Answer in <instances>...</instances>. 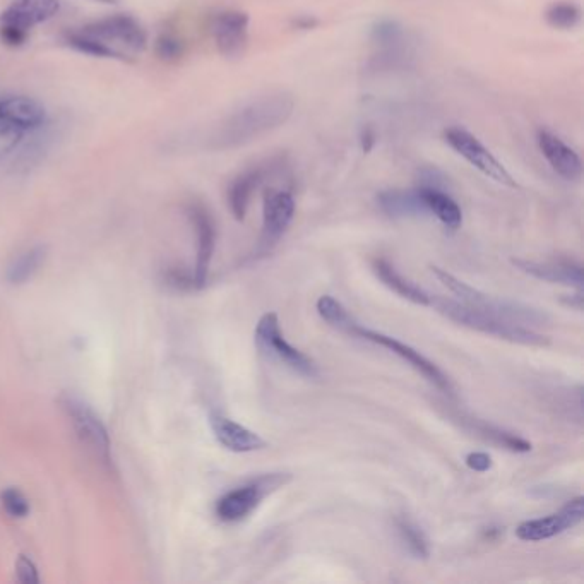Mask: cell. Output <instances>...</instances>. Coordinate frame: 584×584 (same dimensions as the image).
<instances>
[{
    "mask_svg": "<svg viewBox=\"0 0 584 584\" xmlns=\"http://www.w3.org/2000/svg\"><path fill=\"white\" fill-rule=\"evenodd\" d=\"M64 42L79 54L90 57L131 60L148 47V33L131 14H110L67 30Z\"/></svg>",
    "mask_w": 584,
    "mask_h": 584,
    "instance_id": "obj_1",
    "label": "cell"
},
{
    "mask_svg": "<svg viewBox=\"0 0 584 584\" xmlns=\"http://www.w3.org/2000/svg\"><path fill=\"white\" fill-rule=\"evenodd\" d=\"M295 110V98L287 91L257 96L221 122L211 138V148L235 149L285 126Z\"/></svg>",
    "mask_w": 584,
    "mask_h": 584,
    "instance_id": "obj_2",
    "label": "cell"
},
{
    "mask_svg": "<svg viewBox=\"0 0 584 584\" xmlns=\"http://www.w3.org/2000/svg\"><path fill=\"white\" fill-rule=\"evenodd\" d=\"M430 305L436 307L442 316L449 321L461 324L465 328L475 329L478 333L489 334L499 340L511 341L525 346H547L550 343L549 336L537 333L533 328H526L516 322L506 321L501 317L492 316L483 310L475 309L470 305L461 304L459 300L446 297H432Z\"/></svg>",
    "mask_w": 584,
    "mask_h": 584,
    "instance_id": "obj_3",
    "label": "cell"
},
{
    "mask_svg": "<svg viewBox=\"0 0 584 584\" xmlns=\"http://www.w3.org/2000/svg\"><path fill=\"white\" fill-rule=\"evenodd\" d=\"M430 269H432V275L436 276L437 280L441 281L449 292L456 295L461 304L470 305V307L483 310L487 314L516 322V324H521L526 328L543 326L550 321V317L540 309L521 304V302H514V300H507V298L487 295L477 288L466 285L465 281L458 280L456 276L447 273L446 269L437 268V266H430Z\"/></svg>",
    "mask_w": 584,
    "mask_h": 584,
    "instance_id": "obj_4",
    "label": "cell"
},
{
    "mask_svg": "<svg viewBox=\"0 0 584 584\" xmlns=\"http://www.w3.org/2000/svg\"><path fill=\"white\" fill-rule=\"evenodd\" d=\"M59 11V0H12L0 12V42L11 48L23 47L31 30L54 19Z\"/></svg>",
    "mask_w": 584,
    "mask_h": 584,
    "instance_id": "obj_5",
    "label": "cell"
},
{
    "mask_svg": "<svg viewBox=\"0 0 584 584\" xmlns=\"http://www.w3.org/2000/svg\"><path fill=\"white\" fill-rule=\"evenodd\" d=\"M254 340H256L257 348L266 357L273 358L300 376L317 377L319 374L314 360L288 343L285 334L281 331L280 317L276 312H266L259 319Z\"/></svg>",
    "mask_w": 584,
    "mask_h": 584,
    "instance_id": "obj_6",
    "label": "cell"
},
{
    "mask_svg": "<svg viewBox=\"0 0 584 584\" xmlns=\"http://www.w3.org/2000/svg\"><path fill=\"white\" fill-rule=\"evenodd\" d=\"M60 405L64 408L67 418L71 420L72 429L76 432L79 441L83 442V446L88 447V451L95 454L103 465H110L112 461L110 436L102 418L96 415L95 410L83 398L74 394L62 396Z\"/></svg>",
    "mask_w": 584,
    "mask_h": 584,
    "instance_id": "obj_7",
    "label": "cell"
},
{
    "mask_svg": "<svg viewBox=\"0 0 584 584\" xmlns=\"http://www.w3.org/2000/svg\"><path fill=\"white\" fill-rule=\"evenodd\" d=\"M350 336H355L360 340L370 341V343H376V345L386 348L389 352L394 353L396 357H400L406 364L412 365L420 376L425 377L430 384H434L439 391L449 394V396H454L453 382L449 381V377L432 360L415 350L413 346L406 345L403 341L396 340V338L388 336V334L364 328L358 322L350 331Z\"/></svg>",
    "mask_w": 584,
    "mask_h": 584,
    "instance_id": "obj_8",
    "label": "cell"
},
{
    "mask_svg": "<svg viewBox=\"0 0 584 584\" xmlns=\"http://www.w3.org/2000/svg\"><path fill=\"white\" fill-rule=\"evenodd\" d=\"M287 475H266L245 483L239 489L230 490L216 504V516L225 523H237L256 511L264 497L280 489L287 482Z\"/></svg>",
    "mask_w": 584,
    "mask_h": 584,
    "instance_id": "obj_9",
    "label": "cell"
},
{
    "mask_svg": "<svg viewBox=\"0 0 584 584\" xmlns=\"http://www.w3.org/2000/svg\"><path fill=\"white\" fill-rule=\"evenodd\" d=\"M444 141L449 144V148L454 149L459 156H463L471 167L477 168L478 172H482L485 177L506 187H513V189L518 187L513 175L507 172V168L501 161L497 160L471 132L461 127H449L444 131Z\"/></svg>",
    "mask_w": 584,
    "mask_h": 584,
    "instance_id": "obj_10",
    "label": "cell"
},
{
    "mask_svg": "<svg viewBox=\"0 0 584 584\" xmlns=\"http://www.w3.org/2000/svg\"><path fill=\"white\" fill-rule=\"evenodd\" d=\"M295 199L288 191L269 189L264 194L263 230L259 239V251H271L287 233L295 218Z\"/></svg>",
    "mask_w": 584,
    "mask_h": 584,
    "instance_id": "obj_11",
    "label": "cell"
},
{
    "mask_svg": "<svg viewBox=\"0 0 584 584\" xmlns=\"http://www.w3.org/2000/svg\"><path fill=\"white\" fill-rule=\"evenodd\" d=\"M584 516L583 497H576L567 502L561 511L545 516V518L528 519L516 528V535L523 542H543L557 537L564 531L573 530L581 525Z\"/></svg>",
    "mask_w": 584,
    "mask_h": 584,
    "instance_id": "obj_12",
    "label": "cell"
},
{
    "mask_svg": "<svg viewBox=\"0 0 584 584\" xmlns=\"http://www.w3.org/2000/svg\"><path fill=\"white\" fill-rule=\"evenodd\" d=\"M187 216L191 220L197 240L196 266H194V281L197 288H203L208 281L209 266L215 254L216 223L213 215L203 203H194L187 206Z\"/></svg>",
    "mask_w": 584,
    "mask_h": 584,
    "instance_id": "obj_13",
    "label": "cell"
},
{
    "mask_svg": "<svg viewBox=\"0 0 584 584\" xmlns=\"http://www.w3.org/2000/svg\"><path fill=\"white\" fill-rule=\"evenodd\" d=\"M249 24V16L237 9H227L216 14L211 21V33L221 55L235 59L244 54L249 42Z\"/></svg>",
    "mask_w": 584,
    "mask_h": 584,
    "instance_id": "obj_14",
    "label": "cell"
},
{
    "mask_svg": "<svg viewBox=\"0 0 584 584\" xmlns=\"http://www.w3.org/2000/svg\"><path fill=\"white\" fill-rule=\"evenodd\" d=\"M537 144L543 158L549 161L550 167L559 177L569 182L581 179L583 160L576 149L571 148L557 134L547 129H540L537 132Z\"/></svg>",
    "mask_w": 584,
    "mask_h": 584,
    "instance_id": "obj_15",
    "label": "cell"
},
{
    "mask_svg": "<svg viewBox=\"0 0 584 584\" xmlns=\"http://www.w3.org/2000/svg\"><path fill=\"white\" fill-rule=\"evenodd\" d=\"M0 117L24 134L47 126V108L36 98L26 95L0 96Z\"/></svg>",
    "mask_w": 584,
    "mask_h": 584,
    "instance_id": "obj_16",
    "label": "cell"
},
{
    "mask_svg": "<svg viewBox=\"0 0 584 584\" xmlns=\"http://www.w3.org/2000/svg\"><path fill=\"white\" fill-rule=\"evenodd\" d=\"M209 425L215 434L216 441L232 453H254L266 447V441L254 430L237 424L235 420L221 413L211 412Z\"/></svg>",
    "mask_w": 584,
    "mask_h": 584,
    "instance_id": "obj_17",
    "label": "cell"
},
{
    "mask_svg": "<svg viewBox=\"0 0 584 584\" xmlns=\"http://www.w3.org/2000/svg\"><path fill=\"white\" fill-rule=\"evenodd\" d=\"M514 266H518L526 275L533 276L537 280L549 281V283H561L567 287H574L579 292H583L584 278L583 266L574 261H547V263H537V261H523L514 259Z\"/></svg>",
    "mask_w": 584,
    "mask_h": 584,
    "instance_id": "obj_18",
    "label": "cell"
},
{
    "mask_svg": "<svg viewBox=\"0 0 584 584\" xmlns=\"http://www.w3.org/2000/svg\"><path fill=\"white\" fill-rule=\"evenodd\" d=\"M377 206L389 218H420V216H429L418 189H412V191H403V189L382 191L377 196Z\"/></svg>",
    "mask_w": 584,
    "mask_h": 584,
    "instance_id": "obj_19",
    "label": "cell"
},
{
    "mask_svg": "<svg viewBox=\"0 0 584 584\" xmlns=\"http://www.w3.org/2000/svg\"><path fill=\"white\" fill-rule=\"evenodd\" d=\"M417 189L430 216H436L437 220L441 221L442 225L451 232H456L461 227L463 211L444 189L422 187V185H418Z\"/></svg>",
    "mask_w": 584,
    "mask_h": 584,
    "instance_id": "obj_20",
    "label": "cell"
},
{
    "mask_svg": "<svg viewBox=\"0 0 584 584\" xmlns=\"http://www.w3.org/2000/svg\"><path fill=\"white\" fill-rule=\"evenodd\" d=\"M264 179L263 168H249L233 179L228 187V206L235 220L244 221L252 196Z\"/></svg>",
    "mask_w": 584,
    "mask_h": 584,
    "instance_id": "obj_21",
    "label": "cell"
},
{
    "mask_svg": "<svg viewBox=\"0 0 584 584\" xmlns=\"http://www.w3.org/2000/svg\"><path fill=\"white\" fill-rule=\"evenodd\" d=\"M374 271H376L377 278L394 293H398L400 297L410 300L417 305H430L429 293L417 287L415 283L406 280L405 276L400 275L393 264L388 263L386 259H376L374 261Z\"/></svg>",
    "mask_w": 584,
    "mask_h": 584,
    "instance_id": "obj_22",
    "label": "cell"
},
{
    "mask_svg": "<svg viewBox=\"0 0 584 584\" xmlns=\"http://www.w3.org/2000/svg\"><path fill=\"white\" fill-rule=\"evenodd\" d=\"M396 530L400 535V540L405 545L406 550L415 557V559H429L430 542L425 531L408 516H398L396 518Z\"/></svg>",
    "mask_w": 584,
    "mask_h": 584,
    "instance_id": "obj_23",
    "label": "cell"
},
{
    "mask_svg": "<svg viewBox=\"0 0 584 584\" xmlns=\"http://www.w3.org/2000/svg\"><path fill=\"white\" fill-rule=\"evenodd\" d=\"M45 254L47 251L42 245H36L33 249L23 252L21 256L12 261L11 266L7 269V280L11 281L12 285H23L26 281L31 280L45 261Z\"/></svg>",
    "mask_w": 584,
    "mask_h": 584,
    "instance_id": "obj_24",
    "label": "cell"
},
{
    "mask_svg": "<svg viewBox=\"0 0 584 584\" xmlns=\"http://www.w3.org/2000/svg\"><path fill=\"white\" fill-rule=\"evenodd\" d=\"M372 42L388 55L398 54L405 43V28L393 19L377 21L372 28Z\"/></svg>",
    "mask_w": 584,
    "mask_h": 584,
    "instance_id": "obj_25",
    "label": "cell"
},
{
    "mask_svg": "<svg viewBox=\"0 0 584 584\" xmlns=\"http://www.w3.org/2000/svg\"><path fill=\"white\" fill-rule=\"evenodd\" d=\"M470 424L473 425L477 434L499 444V446L506 447L513 453H530L531 451L530 442L525 441L523 437L516 436L513 432H507V430L499 429L495 425L478 422V420H470Z\"/></svg>",
    "mask_w": 584,
    "mask_h": 584,
    "instance_id": "obj_26",
    "label": "cell"
},
{
    "mask_svg": "<svg viewBox=\"0 0 584 584\" xmlns=\"http://www.w3.org/2000/svg\"><path fill=\"white\" fill-rule=\"evenodd\" d=\"M316 307L319 316H321L324 321L328 322L329 326L340 329L343 333L350 334L353 326L357 324V321L348 314V310H346L336 298L331 297V295H322V297L317 300Z\"/></svg>",
    "mask_w": 584,
    "mask_h": 584,
    "instance_id": "obj_27",
    "label": "cell"
},
{
    "mask_svg": "<svg viewBox=\"0 0 584 584\" xmlns=\"http://www.w3.org/2000/svg\"><path fill=\"white\" fill-rule=\"evenodd\" d=\"M581 18H583L581 7L569 0L554 2L545 12L547 23L557 30H573L581 23Z\"/></svg>",
    "mask_w": 584,
    "mask_h": 584,
    "instance_id": "obj_28",
    "label": "cell"
},
{
    "mask_svg": "<svg viewBox=\"0 0 584 584\" xmlns=\"http://www.w3.org/2000/svg\"><path fill=\"white\" fill-rule=\"evenodd\" d=\"M155 52L163 62H175L185 54V43L179 33L172 30H163L156 36Z\"/></svg>",
    "mask_w": 584,
    "mask_h": 584,
    "instance_id": "obj_29",
    "label": "cell"
},
{
    "mask_svg": "<svg viewBox=\"0 0 584 584\" xmlns=\"http://www.w3.org/2000/svg\"><path fill=\"white\" fill-rule=\"evenodd\" d=\"M0 502H2V507L11 518L23 519L30 514L31 506L30 501L26 499V495L21 492V490L6 489L2 494H0Z\"/></svg>",
    "mask_w": 584,
    "mask_h": 584,
    "instance_id": "obj_30",
    "label": "cell"
},
{
    "mask_svg": "<svg viewBox=\"0 0 584 584\" xmlns=\"http://www.w3.org/2000/svg\"><path fill=\"white\" fill-rule=\"evenodd\" d=\"M26 134L0 117V161L12 155L21 146Z\"/></svg>",
    "mask_w": 584,
    "mask_h": 584,
    "instance_id": "obj_31",
    "label": "cell"
},
{
    "mask_svg": "<svg viewBox=\"0 0 584 584\" xmlns=\"http://www.w3.org/2000/svg\"><path fill=\"white\" fill-rule=\"evenodd\" d=\"M165 281H167L168 287L175 288V290H192L196 287V281H194V273L189 275L185 269L179 268H168L165 271Z\"/></svg>",
    "mask_w": 584,
    "mask_h": 584,
    "instance_id": "obj_32",
    "label": "cell"
},
{
    "mask_svg": "<svg viewBox=\"0 0 584 584\" xmlns=\"http://www.w3.org/2000/svg\"><path fill=\"white\" fill-rule=\"evenodd\" d=\"M16 576L19 583L38 584L40 583V574L35 562L31 561L28 555H19L16 561Z\"/></svg>",
    "mask_w": 584,
    "mask_h": 584,
    "instance_id": "obj_33",
    "label": "cell"
},
{
    "mask_svg": "<svg viewBox=\"0 0 584 584\" xmlns=\"http://www.w3.org/2000/svg\"><path fill=\"white\" fill-rule=\"evenodd\" d=\"M418 185L422 187H436V189H444L446 191L447 179L446 175L437 170V168H424L418 172Z\"/></svg>",
    "mask_w": 584,
    "mask_h": 584,
    "instance_id": "obj_34",
    "label": "cell"
},
{
    "mask_svg": "<svg viewBox=\"0 0 584 584\" xmlns=\"http://www.w3.org/2000/svg\"><path fill=\"white\" fill-rule=\"evenodd\" d=\"M465 461L470 470L478 471V473H485V471H489L492 468V458H490L489 454L480 453V451L468 454Z\"/></svg>",
    "mask_w": 584,
    "mask_h": 584,
    "instance_id": "obj_35",
    "label": "cell"
},
{
    "mask_svg": "<svg viewBox=\"0 0 584 584\" xmlns=\"http://www.w3.org/2000/svg\"><path fill=\"white\" fill-rule=\"evenodd\" d=\"M360 143H362V149H364L365 153H369L370 149L374 148V144H376V132L369 129V127L364 129L362 136H360Z\"/></svg>",
    "mask_w": 584,
    "mask_h": 584,
    "instance_id": "obj_36",
    "label": "cell"
},
{
    "mask_svg": "<svg viewBox=\"0 0 584 584\" xmlns=\"http://www.w3.org/2000/svg\"><path fill=\"white\" fill-rule=\"evenodd\" d=\"M295 24H297V28H300V30H310V28L317 26V19L298 18Z\"/></svg>",
    "mask_w": 584,
    "mask_h": 584,
    "instance_id": "obj_37",
    "label": "cell"
},
{
    "mask_svg": "<svg viewBox=\"0 0 584 584\" xmlns=\"http://www.w3.org/2000/svg\"><path fill=\"white\" fill-rule=\"evenodd\" d=\"M95 2H102V4H117L119 0H95Z\"/></svg>",
    "mask_w": 584,
    "mask_h": 584,
    "instance_id": "obj_38",
    "label": "cell"
}]
</instances>
